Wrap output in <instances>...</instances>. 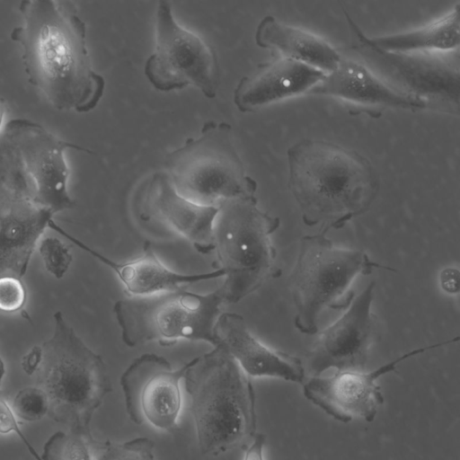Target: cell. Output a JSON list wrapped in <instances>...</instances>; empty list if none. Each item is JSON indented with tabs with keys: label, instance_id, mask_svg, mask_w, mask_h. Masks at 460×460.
<instances>
[{
	"label": "cell",
	"instance_id": "21",
	"mask_svg": "<svg viewBox=\"0 0 460 460\" xmlns=\"http://www.w3.org/2000/svg\"><path fill=\"white\" fill-rule=\"evenodd\" d=\"M254 40L262 48L325 74L339 65L341 55L328 41L306 30L279 21L272 15L264 16L258 23Z\"/></svg>",
	"mask_w": 460,
	"mask_h": 460
},
{
	"label": "cell",
	"instance_id": "30",
	"mask_svg": "<svg viewBox=\"0 0 460 460\" xmlns=\"http://www.w3.org/2000/svg\"><path fill=\"white\" fill-rule=\"evenodd\" d=\"M266 436L263 433H255L249 446L245 447L243 460H264L263 448Z\"/></svg>",
	"mask_w": 460,
	"mask_h": 460
},
{
	"label": "cell",
	"instance_id": "20",
	"mask_svg": "<svg viewBox=\"0 0 460 460\" xmlns=\"http://www.w3.org/2000/svg\"><path fill=\"white\" fill-rule=\"evenodd\" d=\"M326 75L303 63L279 57L243 76L233 92V102L243 113L309 93Z\"/></svg>",
	"mask_w": 460,
	"mask_h": 460
},
{
	"label": "cell",
	"instance_id": "7",
	"mask_svg": "<svg viewBox=\"0 0 460 460\" xmlns=\"http://www.w3.org/2000/svg\"><path fill=\"white\" fill-rule=\"evenodd\" d=\"M176 191L203 206L255 197L257 182L246 173L226 121L208 120L197 137H189L164 159Z\"/></svg>",
	"mask_w": 460,
	"mask_h": 460
},
{
	"label": "cell",
	"instance_id": "15",
	"mask_svg": "<svg viewBox=\"0 0 460 460\" xmlns=\"http://www.w3.org/2000/svg\"><path fill=\"white\" fill-rule=\"evenodd\" d=\"M375 286L371 281L353 298L347 311L320 333L308 354L313 376H322L330 368H364L376 333L371 312Z\"/></svg>",
	"mask_w": 460,
	"mask_h": 460
},
{
	"label": "cell",
	"instance_id": "10",
	"mask_svg": "<svg viewBox=\"0 0 460 460\" xmlns=\"http://www.w3.org/2000/svg\"><path fill=\"white\" fill-rule=\"evenodd\" d=\"M358 42L354 49L367 64L394 88L424 101L429 106L458 109V58L447 53H395L371 45L367 35L344 10Z\"/></svg>",
	"mask_w": 460,
	"mask_h": 460
},
{
	"label": "cell",
	"instance_id": "19",
	"mask_svg": "<svg viewBox=\"0 0 460 460\" xmlns=\"http://www.w3.org/2000/svg\"><path fill=\"white\" fill-rule=\"evenodd\" d=\"M214 332L217 345H222L232 355L249 377H272L297 384L305 382L302 361L259 341L241 314L222 313Z\"/></svg>",
	"mask_w": 460,
	"mask_h": 460
},
{
	"label": "cell",
	"instance_id": "9",
	"mask_svg": "<svg viewBox=\"0 0 460 460\" xmlns=\"http://www.w3.org/2000/svg\"><path fill=\"white\" fill-rule=\"evenodd\" d=\"M145 76L160 92L193 86L214 99L220 84V68L214 49L175 19L170 2L157 4L155 49L146 58Z\"/></svg>",
	"mask_w": 460,
	"mask_h": 460
},
{
	"label": "cell",
	"instance_id": "33",
	"mask_svg": "<svg viewBox=\"0 0 460 460\" xmlns=\"http://www.w3.org/2000/svg\"><path fill=\"white\" fill-rule=\"evenodd\" d=\"M4 109L0 104V129H1V126H2L3 120H4Z\"/></svg>",
	"mask_w": 460,
	"mask_h": 460
},
{
	"label": "cell",
	"instance_id": "22",
	"mask_svg": "<svg viewBox=\"0 0 460 460\" xmlns=\"http://www.w3.org/2000/svg\"><path fill=\"white\" fill-rule=\"evenodd\" d=\"M374 47L395 53H453L460 43L459 4L423 26L381 37H368Z\"/></svg>",
	"mask_w": 460,
	"mask_h": 460
},
{
	"label": "cell",
	"instance_id": "5",
	"mask_svg": "<svg viewBox=\"0 0 460 460\" xmlns=\"http://www.w3.org/2000/svg\"><path fill=\"white\" fill-rule=\"evenodd\" d=\"M280 220L262 211L256 197L218 206L213 226V251L217 269L225 273L218 288L225 304H236L256 291L269 278H278L276 250L270 236Z\"/></svg>",
	"mask_w": 460,
	"mask_h": 460
},
{
	"label": "cell",
	"instance_id": "6",
	"mask_svg": "<svg viewBox=\"0 0 460 460\" xmlns=\"http://www.w3.org/2000/svg\"><path fill=\"white\" fill-rule=\"evenodd\" d=\"M323 230L301 238L298 256L290 276L296 307L295 327L304 334L318 332L319 319L327 309H342L354 298L353 280L377 269L394 271L371 260L359 250L340 248Z\"/></svg>",
	"mask_w": 460,
	"mask_h": 460
},
{
	"label": "cell",
	"instance_id": "29",
	"mask_svg": "<svg viewBox=\"0 0 460 460\" xmlns=\"http://www.w3.org/2000/svg\"><path fill=\"white\" fill-rule=\"evenodd\" d=\"M42 359L41 346L32 347L22 358L21 366L22 370L31 376L38 371Z\"/></svg>",
	"mask_w": 460,
	"mask_h": 460
},
{
	"label": "cell",
	"instance_id": "28",
	"mask_svg": "<svg viewBox=\"0 0 460 460\" xmlns=\"http://www.w3.org/2000/svg\"><path fill=\"white\" fill-rule=\"evenodd\" d=\"M9 433H14L18 436L34 460H42L39 452L22 432L12 406L8 404L0 391V434Z\"/></svg>",
	"mask_w": 460,
	"mask_h": 460
},
{
	"label": "cell",
	"instance_id": "17",
	"mask_svg": "<svg viewBox=\"0 0 460 460\" xmlns=\"http://www.w3.org/2000/svg\"><path fill=\"white\" fill-rule=\"evenodd\" d=\"M53 216L31 196L0 189V278L22 279Z\"/></svg>",
	"mask_w": 460,
	"mask_h": 460
},
{
	"label": "cell",
	"instance_id": "14",
	"mask_svg": "<svg viewBox=\"0 0 460 460\" xmlns=\"http://www.w3.org/2000/svg\"><path fill=\"white\" fill-rule=\"evenodd\" d=\"M137 217L161 224L187 239L201 254L213 251V226L218 207L203 206L179 194L164 172L147 176L132 200Z\"/></svg>",
	"mask_w": 460,
	"mask_h": 460
},
{
	"label": "cell",
	"instance_id": "2",
	"mask_svg": "<svg viewBox=\"0 0 460 460\" xmlns=\"http://www.w3.org/2000/svg\"><path fill=\"white\" fill-rule=\"evenodd\" d=\"M287 156L288 186L307 226L342 228L366 213L377 196L379 176L355 150L304 138L288 149Z\"/></svg>",
	"mask_w": 460,
	"mask_h": 460
},
{
	"label": "cell",
	"instance_id": "8",
	"mask_svg": "<svg viewBox=\"0 0 460 460\" xmlns=\"http://www.w3.org/2000/svg\"><path fill=\"white\" fill-rule=\"evenodd\" d=\"M219 289L198 294L184 288L118 300L113 306L123 343L134 348L147 343L171 346L179 341L217 345L215 325L222 314Z\"/></svg>",
	"mask_w": 460,
	"mask_h": 460
},
{
	"label": "cell",
	"instance_id": "4",
	"mask_svg": "<svg viewBox=\"0 0 460 460\" xmlns=\"http://www.w3.org/2000/svg\"><path fill=\"white\" fill-rule=\"evenodd\" d=\"M51 336L42 345L38 386L49 399L48 416L67 429L91 433L94 412L112 391L107 366L58 311Z\"/></svg>",
	"mask_w": 460,
	"mask_h": 460
},
{
	"label": "cell",
	"instance_id": "24",
	"mask_svg": "<svg viewBox=\"0 0 460 460\" xmlns=\"http://www.w3.org/2000/svg\"><path fill=\"white\" fill-rule=\"evenodd\" d=\"M155 442L146 437L115 443L110 440L97 442L94 460H156Z\"/></svg>",
	"mask_w": 460,
	"mask_h": 460
},
{
	"label": "cell",
	"instance_id": "18",
	"mask_svg": "<svg viewBox=\"0 0 460 460\" xmlns=\"http://www.w3.org/2000/svg\"><path fill=\"white\" fill-rule=\"evenodd\" d=\"M49 227L109 267L116 274L127 296L129 297L146 296L167 290L183 288L190 284L225 276L224 271L218 269L194 274L174 271L162 262L147 242L144 244L143 252L139 256L125 261H117L68 233L54 219L49 221Z\"/></svg>",
	"mask_w": 460,
	"mask_h": 460
},
{
	"label": "cell",
	"instance_id": "3",
	"mask_svg": "<svg viewBox=\"0 0 460 460\" xmlns=\"http://www.w3.org/2000/svg\"><path fill=\"white\" fill-rule=\"evenodd\" d=\"M182 380L202 455L218 456L252 438L254 388L222 345L186 363Z\"/></svg>",
	"mask_w": 460,
	"mask_h": 460
},
{
	"label": "cell",
	"instance_id": "27",
	"mask_svg": "<svg viewBox=\"0 0 460 460\" xmlns=\"http://www.w3.org/2000/svg\"><path fill=\"white\" fill-rule=\"evenodd\" d=\"M26 289L21 279L5 276L0 278V311L16 313L25 305Z\"/></svg>",
	"mask_w": 460,
	"mask_h": 460
},
{
	"label": "cell",
	"instance_id": "11",
	"mask_svg": "<svg viewBox=\"0 0 460 460\" xmlns=\"http://www.w3.org/2000/svg\"><path fill=\"white\" fill-rule=\"evenodd\" d=\"M6 132L33 182V202L53 215L73 208L75 201L67 189L69 169L64 153L68 148L92 152L59 139L41 125L28 119L10 120Z\"/></svg>",
	"mask_w": 460,
	"mask_h": 460
},
{
	"label": "cell",
	"instance_id": "13",
	"mask_svg": "<svg viewBox=\"0 0 460 460\" xmlns=\"http://www.w3.org/2000/svg\"><path fill=\"white\" fill-rule=\"evenodd\" d=\"M458 339L456 337L411 349L369 372L342 370L328 376H312L303 383V394L312 403L341 422L348 423L354 418L372 422L384 402L381 387L376 383L379 377L394 371L398 364L409 358L455 342Z\"/></svg>",
	"mask_w": 460,
	"mask_h": 460
},
{
	"label": "cell",
	"instance_id": "31",
	"mask_svg": "<svg viewBox=\"0 0 460 460\" xmlns=\"http://www.w3.org/2000/svg\"><path fill=\"white\" fill-rule=\"evenodd\" d=\"M441 285L449 293L458 290V271L456 269H447L441 274Z\"/></svg>",
	"mask_w": 460,
	"mask_h": 460
},
{
	"label": "cell",
	"instance_id": "25",
	"mask_svg": "<svg viewBox=\"0 0 460 460\" xmlns=\"http://www.w3.org/2000/svg\"><path fill=\"white\" fill-rule=\"evenodd\" d=\"M12 409L15 416L24 421H37L49 412V399L40 386H27L15 394Z\"/></svg>",
	"mask_w": 460,
	"mask_h": 460
},
{
	"label": "cell",
	"instance_id": "12",
	"mask_svg": "<svg viewBox=\"0 0 460 460\" xmlns=\"http://www.w3.org/2000/svg\"><path fill=\"white\" fill-rule=\"evenodd\" d=\"M184 371L185 365L174 369L164 357L155 353L134 358L119 378L131 421L175 431L181 410V382Z\"/></svg>",
	"mask_w": 460,
	"mask_h": 460
},
{
	"label": "cell",
	"instance_id": "1",
	"mask_svg": "<svg viewBox=\"0 0 460 460\" xmlns=\"http://www.w3.org/2000/svg\"><path fill=\"white\" fill-rule=\"evenodd\" d=\"M21 25L12 40L22 48V59L31 84L59 111L86 113L105 92L104 77L92 66L86 24L70 1L27 0L19 6Z\"/></svg>",
	"mask_w": 460,
	"mask_h": 460
},
{
	"label": "cell",
	"instance_id": "32",
	"mask_svg": "<svg viewBox=\"0 0 460 460\" xmlns=\"http://www.w3.org/2000/svg\"><path fill=\"white\" fill-rule=\"evenodd\" d=\"M5 375V364L3 358L0 357V382L3 380Z\"/></svg>",
	"mask_w": 460,
	"mask_h": 460
},
{
	"label": "cell",
	"instance_id": "16",
	"mask_svg": "<svg viewBox=\"0 0 460 460\" xmlns=\"http://www.w3.org/2000/svg\"><path fill=\"white\" fill-rule=\"evenodd\" d=\"M314 95L335 98L352 115L365 113L377 118L386 109L420 111L427 103L409 95L381 78L360 59L341 57L337 67L311 90Z\"/></svg>",
	"mask_w": 460,
	"mask_h": 460
},
{
	"label": "cell",
	"instance_id": "23",
	"mask_svg": "<svg viewBox=\"0 0 460 460\" xmlns=\"http://www.w3.org/2000/svg\"><path fill=\"white\" fill-rule=\"evenodd\" d=\"M97 440L92 433L59 430L44 443L42 460H94Z\"/></svg>",
	"mask_w": 460,
	"mask_h": 460
},
{
	"label": "cell",
	"instance_id": "26",
	"mask_svg": "<svg viewBox=\"0 0 460 460\" xmlns=\"http://www.w3.org/2000/svg\"><path fill=\"white\" fill-rule=\"evenodd\" d=\"M39 252L47 271L57 279H62L73 261L66 245L57 237L47 236L40 239Z\"/></svg>",
	"mask_w": 460,
	"mask_h": 460
}]
</instances>
